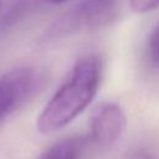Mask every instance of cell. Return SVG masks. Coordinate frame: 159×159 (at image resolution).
Returning a JSON list of instances; mask_svg holds the SVG:
<instances>
[{
	"label": "cell",
	"instance_id": "5",
	"mask_svg": "<svg viewBox=\"0 0 159 159\" xmlns=\"http://www.w3.org/2000/svg\"><path fill=\"white\" fill-rule=\"evenodd\" d=\"M87 143L86 137H68L52 144L37 159H80Z\"/></svg>",
	"mask_w": 159,
	"mask_h": 159
},
{
	"label": "cell",
	"instance_id": "4",
	"mask_svg": "<svg viewBox=\"0 0 159 159\" xmlns=\"http://www.w3.org/2000/svg\"><path fill=\"white\" fill-rule=\"evenodd\" d=\"M127 124L122 107L113 102L101 103L94 108L89 119L88 142L98 148H108L123 134Z\"/></svg>",
	"mask_w": 159,
	"mask_h": 159
},
{
	"label": "cell",
	"instance_id": "9",
	"mask_svg": "<svg viewBox=\"0 0 159 159\" xmlns=\"http://www.w3.org/2000/svg\"><path fill=\"white\" fill-rule=\"evenodd\" d=\"M1 7H2V1L0 0V11H1Z\"/></svg>",
	"mask_w": 159,
	"mask_h": 159
},
{
	"label": "cell",
	"instance_id": "2",
	"mask_svg": "<svg viewBox=\"0 0 159 159\" xmlns=\"http://www.w3.org/2000/svg\"><path fill=\"white\" fill-rule=\"evenodd\" d=\"M118 11V0H81L52 24L48 37H63L107 26Z\"/></svg>",
	"mask_w": 159,
	"mask_h": 159
},
{
	"label": "cell",
	"instance_id": "3",
	"mask_svg": "<svg viewBox=\"0 0 159 159\" xmlns=\"http://www.w3.org/2000/svg\"><path fill=\"white\" fill-rule=\"evenodd\" d=\"M46 75L37 67H17L0 77V125L34 99L45 87Z\"/></svg>",
	"mask_w": 159,
	"mask_h": 159
},
{
	"label": "cell",
	"instance_id": "7",
	"mask_svg": "<svg viewBox=\"0 0 159 159\" xmlns=\"http://www.w3.org/2000/svg\"><path fill=\"white\" fill-rule=\"evenodd\" d=\"M129 5L135 12H149L159 7V0H129Z\"/></svg>",
	"mask_w": 159,
	"mask_h": 159
},
{
	"label": "cell",
	"instance_id": "6",
	"mask_svg": "<svg viewBox=\"0 0 159 159\" xmlns=\"http://www.w3.org/2000/svg\"><path fill=\"white\" fill-rule=\"evenodd\" d=\"M147 57L153 67L159 68V24L152 31L147 43Z\"/></svg>",
	"mask_w": 159,
	"mask_h": 159
},
{
	"label": "cell",
	"instance_id": "8",
	"mask_svg": "<svg viewBox=\"0 0 159 159\" xmlns=\"http://www.w3.org/2000/svg\"><path fill=\"white\" fill-rule=\"evenodd\" d=\"M47 1L51 2V4H62V2H66L68 0H47Z\"/></svg>",
	"mask_w": 159,
	"mask_h": 159
},
{
	"label": "cell",
	"instance_id": "1",
	"mask_svg": "<svg viewBox=\"0 0 159 159\" xmlns=\"http://www.w3.org/2000/svg\"><path fill=\"white\" fill-rule=\"evenodd\" d=\"M102 72L101 56L91 53L81 57L40 113L36 122L37 130L42 134L53 133L78 117L96 97Z\"/></svg>",
	"mask_w": 159,
	"mask_h": 159
}]
</instances>
